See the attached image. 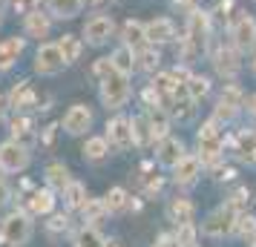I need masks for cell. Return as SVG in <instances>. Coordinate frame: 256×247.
<instances>
[{
	"instance_id": "cell-44",
	"label": "cell",
	"mask_w": 256,
	"mask_h": 247,
	"mask_svg": "<svg viewBox=\"0 0 256 247\" xmlns=\"http://www.w3.org/2000/svg\"><path fill=\"white\" fill-rule=\"evenodd\" d=\"M9 3H12V9L18 14H29L35 9V0H9Z\"/></svg>"
},
{
	"instance_id": "cell-30",
	"label": "cell",
	"mask_w": 256,
	"mask_h": 247,
	"mask_svg": "<svg viewBox=\"0 0 256 247\" xmlns=\"http://www.w3.org/2000/svg\"><path fill=\"white\" fill-rule=\"evenodd\" d=\"M158 63H162L158 49H152V46L136 49V66H141V69H147V72H156L158 69Z\"/></svg>"
},
{
	"instance_id": "cell-14",
	"label": "cell",
	"mask_w": 256,
	"mask_h": 247,
	"mask_svg": "<svg viewBox=\"0 0 256 247\" xmlns=\"http://www.w3.org/2000/svg\"><path fill=\"white\" fill-rule=\"evenodd\" d=\"M202 158L198 155H184L178 164L173 167V181L176 184H182V187H190L198 176H202Z\"/></svg>"
},
{
	"instance_id": "cell-32",
	"label": "cell",
	"mask_w": 256,
	"mask_h": 247,
	"mask_svg": "<svg viewBox=\"0 0 256 247\" xmlns=\"http://www.w3.org/2000/svg\"><path fill=\"white\" fill-rule=\"evenodd\" d=\"M58 49H60V55H64V60H66V63H75V60L81 58L84 43H81L75 35H64V37L58 40Z\"/></svg>"
},
{
	"instance_id": "cell-15",
	"label": "cell",
	"mask_w": 256,
	"mask_h": 247,
	"mask_svg": "<svg viewBox=\"0 0 256 247\" xmlns=\"http://www.w3.org/2000/svg\"><path fill=\"white\" fill-rule=\"evenodd\" d=\"M144 32H147V43H170L176 37V26L170 17H156L150 23H144Z\"/></svg>"
},
{
	"instance_id": "cell-2",
	"label": "cell",
	"mask_w": 256,
	"mask_h": 247,
	"mask_svg": "<svg viewBox=\"0 0 256 247\" xmlns=\"http://www.w3.org/2000/svg\"><path fill=\"white\" fill-rule=\"evenodd\" d=\"M32 239V216L29 213H9L0 222V245L6 247H24Z\"/></svg>"
},
{
	"instance_id": "cell-42",
	"label": "cell",
	"mask_w": 256,
	"mask_h": 247,
	"mask_svg": "<svg viewBox=\"0 0 256 247\" xmlns=\"http://www.w3.org/2000/svg\"><path fill=\"white\" fill-rule=\"evenodd\" d=\"M110 72H112V60H110V58H98V60H95L92 75L98 78V81H104V78L110 75Z\"/></svg>"
},
{
	"instance_id": "cell-38",
	"label": "cell",
	"mask_w": 256,
	"mask_h": 247,
	"mask_svg": "<svg viewBox=\"0 0 256 247\" xmlns=\"http://www.w3.org/2000/svg\"><path fill=\"white\" fill-rule=\"evenodd\" d=\"M196 224L193 222H187V224H176V242L182 247H193L196 245Z\"/></svg>"
},
{
	"instance_id": "cell-47",
	"label": "cell",
	"mask_w": 256,
	"mask_h": 247,
	"mask_svg": "<svg viewBox=\"0 0 256 247\" xmlns=\"http://www.w3.org/2000/svg\"><path fill=\"white\" fill-rule=\"evenodd\" d=\"M55 130H58V124H49L46 130H44V138H40V141L46 144V147H49L52 141H55Z\"/></svg>"
},
{
	"instance_id": "cell-21",
	"label": "cell",
	"mask_w": 256,
	"mask_h": 247,
	"mask_svg": "<svg viewBox=\"0 0 256 247\" xmlns=\"http://www.w3.org/2000/svg\"><path fill=\"white\" fill-rule=\"evenodd\" d=\"M49 29H52V20H49V14H44L40 9H32V12L26 14V35L29 37L44 40V37L49 35Z\"/></svg>"
},
{
	"instance_id": "cell-51",
	"label": "cell",
	"mask_w": 256,
	"mask_h": 247,
	"mask_svg": "<svg viewBox=\"0 0 256 247\" xmlns=\"http://www.w3.org/2000/svg\"><path fill=\"white\" fill-rule=\"evenodd\" d=\"M106 247H121V245H118V242H106Z\"/></svg>"
},
{
	"instance_id": "cell-12",
	"label": "cell",
	"mask_w": 256,
	"mask_h": 247,
	"mask_svg": "<svg viewBox=\"0 0 256 247\" xmlns=\"http://www.w3.org/2000/svg\"><path fill=\"white\" fill-rule=\"evenodd\" d=\"M213 66L222 78H236L239 69H242V60H239V52L230 46H219L213 52Z\"/></svg>"
},
{
	"instance_id": "cell-3",
	"label": "cell",
	"mask_w": 256,
	"mask_h": 247,
	"mask_svg": "<svg viewBox=\"0 0 256 247\" xmlns=\"http://www.w3.org/2000/svg\"><path fill=\"white\" fill-rule=\"evenodd\" d=\"M130 95H132V89H130V75H124V72H110L104 81H101V104L106 106V109H121V106H127Z\"/></svg>"
},
{
	"instance_id": "cell-28",
	"label": "cell",
	"mask_w": 256,
	"mask_h": 247,
	"mask_svg": "<svg viewBox=\"0 0 256 247\" xmlns=\"http://www.w3.org/2000/svg\"><path fill=\"white\" fill-rule=\"evenodd\" d=\"M75 247H106V239L95 230V224H84L75 233Z\"/></svg>"
},
{
	"instance_id": "cell-6",
	"label": "cell",
	"mask_w": 256,
	"mask_h": 247,
	"mask_svg": "<svg viewBox=\"0 0 256 247\" xmlns=\"http://www.w3.org/2000/svg\"><path fill=\"white\" fill-rule=\"evenodd\" d=\"M29 167V147L20 141H3L0 144V170L3 173H24Z\"/></svg>"
},
{
	"instance_id": "cell-9",
	"label": "cell",
	"mask_w": 256,
	"mask_h": 247,
	"mask_svg": "<svg viewBox=\"0 0 256 247\" xmlns=\"http://www.w3.org/2000/svg\"><path fill=\"white\" fill-rule=\"evenodd\" d=\"M112 35H116V23H112V17H106V14H95V17H90L86 26H84V37H86V43H92V46H104Z\"/></svg>"
},
{
	"instance_id": "cell-25",
	"label": "cell",
	"mask_w": 256,
	"mask_h": 247,
	"mask_svg": "<svg viewBox=\"0 0 256 247\" xmlns=\"http://www.w3.org/2000/svg\"><path fill=\"white\" fill-rule=\"evenodd\" d=\"M52 17H60V20H70L84 9V0H46Z\"/></svg>"
},
{
	"instance_id": "cell-50",
	"label": "cell",
	"mask_w": 256,
	"mask_h": 247,
	"mask_svg": "<svg viewBox=\"0 0 256 247\" xmlns=\"http://www.w3.org/2000/svg\"><path fill=\"white\" fill-rule=\"evenodd\" d=\"M3 115H6V104H3V95H0V121H3Z\"/></svg>"
},
{
	"instance_id": "cell-17",
	"label": "cell",
	"mask_w": 256,
	"mask_h": 247,
	"mask_svg": "<svg viewBox=\"0 0 256 247\" xmlns=\"http://www.w3.org/2000/svg\"><path fill=\"white\" fill-rule=\"evenodd\" d=\"M29 216H49L55 210V190H35L29 199H26Z\"/></svg>"
},
{
	"instance_id": "cell-19",
	"label": "cell",
	"mask_w": 256,
	"mask_h": 247,
	"mask_svg": "<svg viewBox=\"0 0 256 247\" xmlns=\"http://www.w3.org/2000/svg\"><path fill=\"white\" fill-rule=\"evenodd\" d=\"M9 130H12L14 141L26 144V147L35 144V121H32L29 115H14L12 121H9Z\"/></svg>"
},
{
	"instance_id": "cell-16",
	"label": "cell",
	"mask_w": 256,
	"mask_h": 247,
	"mask_svg": "<svg viewBox=\"0 0 256 247\" xmlns=\"http://www.w3.org/2000/svg\"><path fill=\"white\" fill-rule=\"evenodd\" d=\"M24 49H26V37H6L3 43H0V72H6V69H12L14 63H18V58L24 55Z\"/></svg>"
},
{
	"instance_id": "cell-52",
	"label": "cell",
	"mask_w": 256,
	"mask_h": 247,
	"mask_svg": "<svg viewBox=\"0 0 256 247\" xmlns=\"http://www.w3.org/2000/svg\"><path fill=\"white\" fill-rule=\"evenodd\" d=\"M250 69H254V75H256V58H254V63H250Z\"/></svg>"
},
{
	"instance_id": "cell-54",
	"label": "cell",
	"mask_w": 256,
	"mask_h": 247,
	"mask_svg": "<svg viewBox=\"0 0 256 247\" xmlns=\"http://www.w3.org/2000/svg\"><path fill=\"white\" fill-rule=\"evenodd\" d=\"M254 247H256V242H254Z\"/></svg>"
},
{
	"instance_id": "cell-13",
	"label": "cell",
	"mask_w": 256,
	"mask_h": 247,
	"mask_svg": "<svg viewBox=\"0 0 256 247\" xmlns=\"http://www.w3.org/2000/svg\"><path fill=\"white\" fill-rule=\"evenodd\" d=\"M90 127H92V112L84 104L70 106V112L64 115V130L70 132V135H84Z\"/></svg>"
},
{
	"instance_id": "cell-34",
	"label": "cell",
	"mask_w": 256,
	"mask_h": 247,
	"mask_svg": "<svg viewBox=\"0 0 256 247\" xmlns=\"http://www.w3.org/2000/svg\"><path fill=\"white\" fill-rule=\"evenodd\" d=\"M81 213H84V224H95V222H101L106 216V204H104V199H86L84 201V207H81Z\"/></svg>"
},
{
	"instance_id": "cell-48",
	"label": "cell",
	"mask_w": 256,
	"mask_h": 247,
	"mask_svg": "<svg viewBox=\"0 0 256 247\" xmlns=\"http://www.w3.org/2000/svg\"><path fill=\"white\" fill-rule=\"evenodd\" d=\"M106 0H84V6H104Z\"/></svg>"
},
{
	"instance_id": "cell-35",
	"label": "cell",
	"mask_w": 256,
	"mask_h": 247,
	"mask_svg": "<svg viewBox=\"0 0 256 247\" xmlns=\"http://www.w3.org/2000/svg\"><path fill=\"white\" fill-rule=\"evenodd\" d=\"M106 155H110V141L106 138H86V144H84V158L101 161Z\"/></svg>"
},
{
	"instance_id": "cell-31",
	"label": "cell",
	"mask_w": 256,
	"mask_h": 247,
	"mask_svg": "<svg viewBox=\"0 0 256 247\" xmlns=\"http://www.w3.org/2000/svg\"><path fill=\"white\" fill-rule=\"evenodd\" d=\"M84 201H86V187H84L81 181H72L70 187L64 190V204L70 210H81Z\"/></svg>"
},
{
	"instance_id": "cell-55",
	"label": "cell",
	"mask_w": 256,
	"mask_h": 247,
	"mask_svg": "<svg viewBox=\"0 0 256 247\" xmlns=\"http://www.w3.org/2000/svg\"><path fill=\"white\" fill-rule=\"evenodd\" d=\"M193 247H196V245H193Z\"/></svg>"
},
{
	"instance_id": "cell-46",
	"label": "cell",
	"mask_w": 256,
	"mask_h": 247,
	"mask_svg": "<svg viewBox=\"0 0 256 247\" xmlns=\"http://www.w3.org/2000/svg\"><path fill=\"white\" fill-rule=\"evenodd\" d=\"M152 247H182V245L176 242V236H162V239H158Z\"/></svg>"
},
{
	"instance_id": "cell-37",
	"label": "cell",
	"mask_w": 256,
	"mask_h": 247,
	"mask_svg": "<svg viewBox=\"0 0 256 247\" xmlns=\"http://www.w3.org/2000/svg\"><path fill=\"white\" fill-rule=\"evenodd\" d=\"M184 86H187V92H190L193 101H202V98L210 92V81H208V78H202V75H190Z\"/></svg>"
},
{
	"instance_id": "cell-26",
	"label": "cell",
	"mask_w": 256,
	"mask_h": 247,
	"mask_svg": "<svg viewBox=\"0 0 256 247\" xmlns=\"http://www.w3.org/2000/svg\"><path fill=\"white\" fill-rule=\"evenodd\" d=\"M46 184H49V190H55V193H64V190L72 184L70 170H66L64 164H49V167H46Z\"/></svg>"
},
{
	"instance_id": "cell-11",
	"label": "cell",
	"mask_w": 256,
	"mask_h": 247,
	"mask_svg": "<svg viewBox=\"0 0 256 247\" xmlns=\"http://www.w3.org/2000/svg\"><path fill=\"white\" fill-rule=\"evenodd\" d=\"M184 144L182 138H176V135H164L162 141H158V150H156V158H158V164L167 167V170H173L182 158H184Z\"/></svg>"
},
{
	"instance_id": "cell-27",
	"label": "cell",
	"mask_w": 256,
	"mask_h": 247,
	"mask_svg": "<svg viewBox=\"0 0 256 247\" xmlns=\"http://www.w3.org/2000/svg\"><path fill=\"white\" fill-rule=\"evenodd\" d=\"M121 37H124V43L132 46V49L147 46V32H144V23H138V20H127L124 29H121Z\"/></svg>"
},
{
	"instance_id": "cell-49",
	"label": "cell",
	"mask_w": 256,
	"mask_h": 247,
	"mask_svg": "<svg viewBox=\"0 0 256 247\" xmlns=\"http://www.w3.org/2000/svg\"><path fill=\"white\" fill-rule=\"evenodd\" d=\"M248 109H250V112H254V115H256V95H254V98H250V101H248Z\"/></svg>"
},
{
	"instance_id": "cell-8",
	"label": "cell",
	"mask_w": 256,
	"mask_h": 247,
	"mask_svg": "<svg viewBox=\"0 0 256 247\" xmlns=\"http://www.w3.org/2000/svg\"><path fill=\"white\" fill-rule=\"evenodd\" d=\"M230 37H233V46L236 49H254L256 46V20L250 14L239 12V17L230 23Z\"/></svg>"
},
{
	"instance_id": "cell-43",
	"label": "cell",
	"mask_w": 256,
	"mask_h": 247,
	"mask_svg": "<svg viewBox=\"0 0 256 247\" xmlns=\"http://www.w3.org/2000/svg\"><path fill=\"white\" fill-rule=\"evenodd\" d=\"M162 176H144V193H147V196H152V193H158V190H162Z\"/></svg>"
},
{
	"instance_id": "cell-24",
	"label": "cell",
	"mask_w": 256,
	"mask_h": 247,
	"mask_svg": "<svg viewBox=\"0 0 256 247\" xmlns=\"http://www.w3.org/2000/svg\"><path fill=\"white\" fill-rule=\"evenodd\" d=\"M110 60H112V69L116 72H124V75H130V72L136 69V49L132 46H118L112 55H110Z\"/></svg>"
},
{
	"instance_id": "cell-5",
	"label": "cell",
	"mask_w": 256,
	"mask_h": 247,
	"mask_svg": "<svg viewBox=\"0 0 256 247\" xmlns=\"http://www.w3.org/2000/svg\"><path fill=\"white\" fill-rule=\"evenodd\" d=\"M236 207L233 204H222L219 210H213L202 222V233L210 236V239H224V236H230L233 233V224H236Z\"/></svg>"
},
{
	"instance_id": "cell-53",
	"label": "cell",
	"mask_w": 256,
	"mask_h": 247,
	"mask_svg": "<svg viewBox=\"0 0 256 247\" xmlns=\"http://www.w3.org/2000/svg\"><path fill=\"white\" fill-rule=\"evenodd\" d=\"M0 26H3V12H0Z\"/></svg>"
},
{
	"instance_id": "cell-36",
	"label": "cell",
	"mask_w": 256,
	"mask_h": 247,
	"mask_svg": "<svg viewBox=\"0 0 256 247\" xmlns=\"http://www.w3.org/2000/svg\"><path fill=\"white\" fill-rule=\"evenodd\" d=\"M233 236L239 239H256V216H248V213H239L236 216V224H233Z\"/></svg>"
},
{
	"instance_id": "cell-45",
	"label": "cell",
	"mask_w": 256,
	"mask_h": 247,
	"mask_svg": "<svg viewBox=\"0 0 256 247\" xmlns=\"http://www.w3.org/2000/svg\"><path fill=\"white\" fill-rule=\"evenodd\" d=\"M9 196H12V190H9V184H6V176H3V170H0V207L9 201Z\"/></svg>"
},
{
	"instance_id": "cell-18",
	"label": "cell",
	"mask_w": 256,
	"mask_h": 247,
	"mask_svg": "<svg viewBox=\"0 0 256 247\" xmlns=\"http://www.w3.org/2000/svg\"><path fill=\"white\" fill-rule=\"evenodd\" d=\"M35 101H38V95H35V89H32V83L20 81L18 86H12V92H9V104L6 106H12V109H32Z\"/></svg>"
},
{
	"instance_id": "cell-4",
	"label": "cell",
	"mask_w": 256,
	"mask_h": 247,
	"mask_svg": "<svg viewBox=\"0 0 256 247\" xmlns=\"http://www.w3.org/2000/svg\"><path fill=\"white\" fill-rule=\"evenodd\" d=\"M196 147H198V158L202 164H213L222 158V150H224V141H222V132H219V121L210 118L202 124V130L196 135Z\"/></svg>"
},
{
	"instance_id": "cell-29",
	"label": "cell",
	"mask_w": 256,
	"mask_h": 247,
	"mask_svg": "<svg viewBox=\"0 0 256 247\" xmlns=\"http://www.w3.org/2000/svg\"><path fill=\"white\" fill-rule=\"evenodd\" d=\"M132 141H136V147H147L150 141H156V135H152V127H150V121H147V115L132 118Z\"/></svg>"
},
{
	"instance_id": "cell-1",
	"label": "cell",
	"mask_w": 256,
	"mask_h": 247,
	"mask_svg": "<svg viewBox=\"0 0 256 247\" xmlns=\"http://www.w3.org/2000/svg\"><path fill=\"white\" fill-rule=\"evenodd\" d=\"M208 35H210V20L204 12H193L187 20V37L182 40V60L193 63L202 58V52L208 49Z\"/></svg>"
},
{
	"instance_id": "cell-23",
	"label": "cell",
	"mask_w": 256,
	"mask_h": 247,
	"mask_svg": "<svg viewBox=\"0 0 256 247\" xmlns=\"http://www.w3.org/2000/svg\"><path fill=\"white\" fill-rule=\"evenodd\" d=\"M147 121L152 127V135L162 141L164 135H170V115L164 106H147Z\"/></svg>"
},
{
	"instance_id": "cell-33",
	"label": "cell",
	"mask_w": 256,
	"mask_h": 247,
	"mask_svg": "<svg viewBox=\"0 0 256 247\" xmlns=\"http://www.w3.org/2000/svg\"><path fill=\"white\" fill-rule=\"evenodd\" d=\"M104 204H106V213H121L130 207V196L124 187H112L110 193L104 196Z\"/></svg>"
},
{
	"instance_id": "cell-10",
	"label": "cell",
	"mask_w": 256,
	"mask_h": 247,
	"mask_svg": "<svg viewBox=\"0 0 256 247\" xmlns=\"http://www.w3.org/2000/svg\"><path fill=\"white\" fill-rule=\"evenodd\" d=\"M106 141L112 144L116 150H130V147H136V141H132V121L130 118H112L110 124H106Z\"/></svg>"
},
{
	"instance_id": "cell-20",
	"label": "cell",
	"mask_w": 256,
	"mask_h": 247,
	"mask_svg": "<svg viewBox=\"0 0 256 247\" xmlns=\"http://www.w3.org/2000/svg\"><path fill=\"white\" fill-rule=\"evenodd\" d=\"M233 153L244 164H256V132H239L233 141Z\"/></svg>"
},
{
	"instance_id": "cell-39",
	"label": "cell",
	"mask_w": 256,
	"mask_h": 247,
	"mask_svg": "<svg viewBox=\"0 0 256 247\" xmlns=\"http://www.w3.org/2000/svg\"><path fill=\"white\" fill-rule=\"evenodd\" d=\"M219 101H224V104H230V106H236V109H242V104H244V95H242V89L239 86H224V92H222V98Z\"/></svg>"
},
{
	"instance_id": "cell-41",
	"label": "cell",
	"mask_w": 256,
	"mask_h": 247,
	"mask_svg": "<svg viewBox=\"0 0 256 247\" xmlns=\"http://www.w3.org/2000/svg\"><path fill=\"white\" fill-rule=\"evenodd\" d=\"M236 112H239V109H236V106H230V104H224V101H219V104H216V112H213V118H216V121H233V118H236Z\"/></svg>"
},
{
	"instance_id": "cell-22",
	"label": "cell",
	"mask_w": 256,
	"mask_h": 247,
	"mask_svg": "<svg viewBox=\"0 0 256 247\" xmlns=\"http://www.w3.org/2000/svg\"><path fill=\"white\" fill-rule=\"evenodd\" d=\"M193 216H196V207H193V201L187 199H173L167 204V219L176 224H187L193 222Z\"/></svg>"
},
{
	"instance_id": "cell-7",
	"label": "cell",
	"mask_w": 256,
	"mask_h": 247,
	"mask_svg": "<svg viewBox=\"0 0 256 247\" xmlns=\"http://www.w3.org/2000/svg\"><path fill=\"white\" fill-rule=\"evenodd\" d=\"M66 66V60L60 55L58 43H40L35 55V72L38 75H58Z\"/></svg>"
},
{
	"instance_id": "cell-40",
	"label": "cell",
	"mask_w": 256,
	"mask_h": 247,
	"mask_svg": "<svg viewBox=\"0 0 256 247\" xmlns=\"http://www.w3.org/2000/svg\"><path fill=\"white\" fill-rule=\"evenodd\" d=\"M46 227H49V233H60V230H70V216L66 213H49V222H46Z\"/></svg>"
}]
</instances>
